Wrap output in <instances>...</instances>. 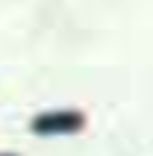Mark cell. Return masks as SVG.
Returning <instances> with one entry per match:
<instances>
[{
    "label": "cell",
    "mask_w": 153,
    "mask_h": 156,
    "mask_svg": "<svg viewBox=\"0 0 153 156\" xmlns=\"http://www.w3.org/2000/svg\"><path fill=\"white\" fill-rule=\"evenodd\" d=\"M80 124H83V118L76 112H56V115L35 118L33 130H38V133H65V130H76Z\"/></svg>",
    "instance_id": "cell-1"
}]
</instances>
